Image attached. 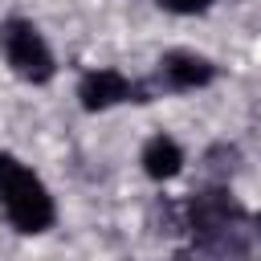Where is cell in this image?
Returning a JSON list of instances; mask_svg holds the SVG:
<instances>
[{
	"instance_id": "obj_1",
	"label": "cell",
	"mask_w": 261,
	"mask_h": 261,
	"mask_svg": "<svg viewBox=\"0 0 261 261\" xmlns=\"http://www.w3.org/2000/svg\"><path fill=\"white\" fill-rule=\"evenodd\" d=\"M0 204H4L8 220L20 232H45L53 224V196H49V188L29 167H20L16 159H8L4 171H0Z\"/></svg>"
},
{
	"instance_id": "obj_2",
	"label": "cell",
	"mask_w": 261,
	"mask_h": 261,
	"mask_svg": "<svg viewBox=\"0 0 261 261\" xmlns=\"http://www.w3.org/2000/svg\"><path fill=\"white\" fill-rule=\"evenodd\" d=\"M188 220H192V232L200 237V245H208V249H241L237 241H228V232L245 220V212L228 200V192H200V196H192Z\"/></svg>"
},
{
	"instance_id": "obj_3",
	"label": "cell",
	"mask_w": 261,
	"mask_h": 261,
	"mask_svg": "<svg viewBox=\"0 0 261 261\" xmlns=\"http://www.w3.org/2000/svg\"><path fill=\"white\" fill-rule=\"evenodd\" d=\"M0 45L8 65L24 77V82H49L53 77V53L45 45V37L37 33V24L29 20H8L0 29Z\"/></svg>"
},
{
	"instance_id": "obj_4",
	"label": "cell",
	"mask_w": 261,
	"mask_h": 261,
	"mask_svg": "<svg viewBox=\"0 0 261 261\" xmlns=\"http://www.w3.org/2000/svg\"><path fill=\"white\" fill-rule=\"evenodd\" d=\"M77 98H82V106H86V110H106V106H114V102L139 98V86H135V82H126L118 69H94V73H86V77H82Z\"/></svg>"
},
{
	"instance_id": "obj_5",
	"label": "cell",
	"mask_w": 261,
	"mask_h": 261,
	"mask_svg": "<svg viewBox=\"0 0 261 261\" xmlns=\"http://www.w3.org/2000/svg\"><path fill=\"white\" fill-rule=\"evenodd\" d=\"M216 77V65L208 57H196V53H167L163 57V82L171 90H196V86H208Z\"/></svg>"
},
{
	"instance_id": "obj_6",
	"label": "cell",
	"mask_w": 261,
	"mask_h": 261,
	"mask_svg": "<svg viewBox=\"0 0 261 261\" xmlns=\"http://www.w3.org/2000/svg\"><path fill=\"white\" fill-rule=\"evenodd\" d=\"M179 167H184V151H179L175 139L155 135V139L143 147V171H147L151 179H171V175H179Z\"/></svg>"
},
{
	"instance_id": "obj_7",
	"label": "cell",
	"mask_w": 261,
	"mask_h": 261,
	"mask_svg": "<svg viewBox=\"0 0 261 261\" xmlns=\"http://www.w3.org/2000/svg\"><path fill=\"white\" fill-rule=\"evenodd\" d=\"M167 12H179V16H196V12H204L212 0H159Z\"/></svg>"
},
{
	"instance_id": "obj_8",
	"label": "cell",
	"mask_w": 261,
	"mask_h": 261,
	"mask_svg": "<svg viewBox=\"0 0 261 261\" xmlns=\"http://www.w3.org/2000/svg\"><path fill=\"white\" fill-rule=\"evenodd\" d=\"M4 163H8V155H0V171H4Z\"/></svg>"
},
{
	"instance_id": "obj_9",
	"label": "cell",
	"mask_w": 261,
	"mask_h": 261,
	"mask_svg": "<svg viewBox=\"0 0 261 261\" xmlns=\"http://www.w3.org/2000/svg\"><path fill=\"white\" fill-rule=\"evenodd\" d=\"M257 228H261V220H257Z\"/></svg>"
}]
</instances>
